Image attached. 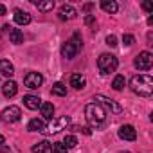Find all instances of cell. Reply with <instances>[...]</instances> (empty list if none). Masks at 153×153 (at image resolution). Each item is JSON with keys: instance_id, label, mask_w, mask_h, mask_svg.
<instances>
[{"instance_id": "5bb4252c", "label": "cell", "mask_w": 153, "mask_h": 153, "mask_svg": "<svg viewBox=\"0 0 153 153\" xmlns=\"http://www.w3.org/2000/svg\"><path fill=\"white\" fill-rule=\"evenodd\" d=\"M13 18H15V22H16L18 25H27V24H31V15L25 13V11H22V9H16Z\"/></svg>"}, {"instance_id": "2e32d148", "label": "cell", "mask_w": 153, "mask_h": 153, "mask_svg": "<svg viewBox=\"0 0 153 153\" xmlns=\"http://www.w3.org/2000/svg\"><path fill=\"white\" fill-rule=\"evenodd\" d=\"M24 105L29 108V110H38L42 106V99L38 96H25L24 97Z\"/></svg>"}, {"instance_id": "5b68a950", "label": "cell", "mask_w": 153, "mask_h": 153, "mask_svg": "<svg viewBox=\"0 0 153 153\" xmlns=\"http://www.w3.org/2000/svg\"><path fill=\"white\" fill-rule=\"evenodd\" d=\"M0 117H2V121H4V123H18V121H20V117H22V110H20L18 106L11 105V106H7V108H4V110H2Z\"/></svg>"}, {"instance_id": "3957f363", "label": "cell", "mask_w": 153, "mask_h": 153, "mask_svg": "<svg viewBox=\"0 0 153 153\" xmlns=\"http://www.w3.org/2000/svg\"><path fill=\"white\" fill-rule=\"evenodd\" d=\"M117 65H119V61H117V58H115L114 54L105 52V54H101V56L97 58V68H99V72H101L103 76H108V74L115 72Z\"/></svg>"}, {"instance_id": "d6986e66", "label": "cell", "mask_w": 153, "mask_h": 153, "mask_svg": "<svg viewBox=\"0 0 153 153\" xmlns=\"http://www.w3.org/2000/svg\"><path fill=\"white\" fill-rule=\"evenodd\" d=\"M9 40H11V43L20 45V43H24V33H22L20 29H13V27H9Z\"/></svg>"}, {"instance_id": "ac0fdd59", "label": "cell", "mask_w": 153, "mask_h": 153, "mask_svg": "<svg viewBox=\"0 0 153 153\" xmlns=\"http://www.w3.org/2000/svg\"><path fill=\"white\" fill-rule=\"evenodd\" d=\"M0 74L2 76H7V78H11V76L15 74V67L11 61L7 59H0Z\"/></svg>"}, {"instance_id": "30bf717a", "label": "cell", "mask_w": 153, "mask_h": 153, "mask_svg": "<svg viewBox=\"0 0 153 153\" xmlns=\"http://www.w3.org/2000/svg\"><path fill=\"white\" fill-rule=\"evenodd\" d=\"M79 51L74 47V43L68 40V42H65L63 43V47H61V56L65 58V59H72V58H76V54H78Z\"/></svg>"}, {"instance_id": "f546056e", "label": "cell", "mask_w": 153, "mask_h": 153, "mask_svg": "<svg viewBox=\"0 0 153 153\" xmlns=\"http://www.w3.org/2000/svg\"><path fill=\"white\" fill-rule=\"evenodd\" d=\"M106 45L115 47V45H117V38H115L114 34H108V36H106Z\"/></svg>"}, {"instance_id": "603a6c76", "label": "cell", "mask_w": 153, "mask_h": 153, "mask_svg": "<svg viewBox=\"0 0 153 153\" xmlns=\"http://www.w3.org/2000/svg\"><path fill=\"white\" fill-rule=\"evenodd\" d=\"M52 94L54 96H59V97H63V96H67V87L63 85V83H54L52 85Z\"/></svg>"}, {"instance_id": "52a82bcc", "label": "cell", "mask_w": 153, "mask_h": 153, "mask_svg": "<svg viewBox=\"0 0 153 153\" xmlns=\"http://www.w3.org/2000/svg\"><path fill=\"white\" fill-rule=\"evenodd\" d=\"M24 83H25V87L27 88H40L42 85H43V76L40 74V72H29L25 78H24Z\"/></svg>"}, {"instance_id": "277c9868", "label": "cell", "mask_w": 153, "mask_h": 153, "mask_svg": "<svg viewBox=\"0 0 153 153\" xmlns=\"http://www.w3.org/2000/svg\"><path fill=\"white\" fill-rule=\"evenodd\" d=\"M133 63H135V67L139 70H149L151 65H153V54L148 52V51H142V52H139L135 56V61Z\"/></svg>"}, {"instance_id": "6da1fadb", "label": "cell", "mask_w": 153, "mask_h": 153, "mask_svg": "<svg viewBox=\"0 0 153 153\" xmlns=\"http://www.w3.org/2000/svg\"><path fill=\"white\" fill-rule=\"evenodd\" d=\"M130 88L140 96V97H149L153 94V78L149 74H139L133 76L131 81H130Z\"/></svg>"}, {"instance_id": "f1b7e54d", "label": "cell", "mask_w": 153, "mask_h": 153, "mask_svg": "<svg viewBox=\"0 0 153 153\" xmlns=\"http://www.w3.org/2000/svg\"><path fill=\"white\" fill-rule=\"evenodd\" d=\"M85 24H87V25H94V31H96V16L87 15V16H85Z\"/></svg>"}, {"instance_id": "8992f818", "label": "cell", "mask_w": 153, "mask_h": 153, "mask_svg": "<svg viewBox=\"0 0 153 153\" xmlns=\"http://www.w3.org/2000/svg\"><path fill=\"white\" fill-rule=\"evenodd\" d=\"M68 123H70V119H68L67 115H61V117H58V119H52L51 124L45 128L43 133H58V131H61L65 126H68Z\"/></svg>"}, {"instance_id": "e0dca14e", "label": "cell", "mask_w": 153, "mask_h": 153, "mask_svg": "<svg viewBox=\"0 0 153 153\" xmlns=\"http://www.w3.org/2000/svg\"><path fill=\"white\" fill-rule=\"evenodd\" d=\"M33 153H52V144L49 140H42V142H36L33 146Z\"/></svg>"}, {"instance_id": "d4e9b609", "label": "cell", "mask_w": 153, "mask_h": 153, "mask_svg": "<svg viewBox=\"0 0 153 153\" xmlns=\"http://www.w3.org/2000/svg\"><path fill=\"white\" fill-rule=\"evenodd\" d=\"M63 144H65V148H67V149H68V148H76V146H78V139H76L74 135H65Z\"/></svg>"}, {"instance_id": "4fadbf2b", "label": "cell", "mask_w": 153, "mask_h": 153, "mask_svg": "<svg viewBox=\"0 0 153 153\" xmlns=\"http://www.w3.org/2000/svg\"><path fill=\"white\" fill-rule=\"evenodd\" d=\"M85 85H87L85 76H81V74H72V76H70V87H74L76 90L85 88Z\"/></svg>"}, {"instance_id": "9c48e42d", "label": "cell", "mask_w": 153, "mask_h": 153, "mask_svg": "<svg viewBox=\"0 0 153 153\" xmlns=\"http://www.w3.org/2000/svg\"><path fill=\"white\" fill-rule=\"evenodd\" d=\"M119 137L123 140H135L137 139V131H135V128L131 124H124V126L119 128Z\"/></svg>"}, {"instance_id": "7c38bea8", "label": "cell", "mask_w": 153, "mask_h": 153, "mask_svg": "<svg viewBox=\"0 0 153 153\" xmlns=\"http://www.w3.org/2000/svg\"><path fill=\"white\" fill-rule=\"evenodd\" d=\"M47 128L45 121L43 119H31L29 124H27V131H38V133H43Z\"/></svg>"}, {"instance_id": "ba28073f", "label": "cell", "mask_w": 153, "mask_h": 153, "mask_svg": "<svg viewBox=\"0 0 153 153\" xmlns=\"http://www.w3.org/2000/svg\"><path fill=\"white\" fill-rule=\"evenodd\" d=\"M96 101H99L97 105L106 106L112 114H121V112H123V106H121L119 103H115L114 99H110V97H105V96H96Z\"/></svg>"}, {"instance_id": "7a4b0ae2", "label": "cell", "mask_w": 153, "mask_h": 153, "mask_svg": "<svg viewBox=\"0 0 153 153\" xmlns=\"http://www.w3.org/2000/svg\"><path fill=\"white\" fill-rule=\"evenodd\" d=\"M85 117H87V121H88L90 126L99 128L106 121V110L101 105H97V103H88L85 106Z\"/></svg>"}, {"instance_id": "484cf974", "label": "cell", "mask_w": 153, "mask_h": 153, "mask_svg": "<svg viewBox=\"0 0 153 153\" xmlns=\"http://www.w3.org/2000/svg\"><path fill=\"white\" fill-rule=\"evenodd\" d=\"M70 42L74 43V47L78 49V51H81V47H83V40H81V34H79V33H74V36H72Z\"/></svg>"}, {"instance_id": "cb8c5ba5", "label": "cell", "mask_w": 153, "mask_h": 153, "mask_svg": "<svg viewBox=\"0 0 153 153\" xmlns=\"http://www.w3.org/2000/svg\"><path fill=\"white\" fill-rule=\"evenodd\" d=\"M124 85H126V79H124V76H115L114 78V81H112V87H114V90H123L124 88Z\"/></svg>"}, {"instance_id": "d6a6232c", "label": "cell", "mask_w": 153, "mask_h": 153, "mask_svg": "<svg viewBox=\"0 0 153 153\" xmlns=\"http://www.w3.org/2000/svg\"><path fill=\"white\" fill-rule=\"evenodd\" d=\"M6 11H7L6 6H4V4H0V15H6Z\"/></svg>"}, {"instance_id": "44dd1931", "label": "cell", "mask_w": 153, "mask_h": 153, "mask_svg": "<svg viewBox=\"0 0 153 153\" xmlns=\"http://www.w3.org/2000/svg\"><path fill=\"white\" fill-rule=\"evenodd\" d=\"M40 110H42V115H43V119H49V121H52V115H54V105H52V103H42Z\"/></svg>"}, {"instance_id": "4dcf8cb0", "label": "cell", "mask_w": 153, "mask_h": 153, "mask_svg": "<svg viewBox=\"0 0 153 153\" xmlns=\"http://www.w3.org/2000/svg\"><path fill=\"white\" fill-rule=\"evenodd\" d=\"M142 9H144V11H148V13H149V11H151V9H153V7H151V4H149V2H144V4H142Z\"/></svg>"}, {"instance_id": "83f0119b", "label": "cell", "mask_w": 153, "mask_h": 153, "mask_svg": "<svg viewBox=\"0 0 153 153\" xmlns=\"http://www.w3.org/2000/svg\"><path fill=\"white\" fill-rule=\"evenodd\" d=\"M123 43H124L126 47H130V45L135 43V38H133L131 34H124V36H123Z\"/></svg>"}, {"instance_id": "7402d4cb", "label": "cell", "mask_w": 153, "mask_h": 153, "mask_svg": "<svg viewBox=\"0 0 153 153\" xmlns=\"http://www.w3.org/2000/svg\"><path fill=\"white\" fill-rule=\"evenodd\" d=\"M33 4L40 11H52L54 9V0H47V2H38V0H33Z\"/></svg>"}, {"instance_id": "4316f807", "label": "cell", "mask_w": 153, "mask_h": 153, "mask_svg": "<svg viewBox=\"0 0 153 153\" xmlns=\"http://www.w3.org/2000/svg\"><path fill=\"white\" fill-rule=\"evenodd\" d=\"M52 153H67V148L63 142H54L52 144Z\"/></svg>"}, {"instance_id": "8fae6325", "label": "cell", "mask_w": 153, "mask_h": 153, "mask_svg": "<svg viewBox=\"0 0 153 153\" xmlns=\"http://www.w3.org/2000/svg\"><path fill=\"white\" fill-rule=\"evenodd\" d=\"M76 15H78V11L68 4H63L59 7V18L61 20H72V18H76Z\"/></svg>"}, {"instance_id": "9a60e30c", "label": "cell", "mask_w": 153, "mask_h": 153, "mask_svg": "<svg viewBox=\"0 0 153 153\" xmlns=\"http://www.w3.org/2000/svg\"><path fill=\"white\" fill-rule=\"evenodd\" d=\"M2 92H4V96H6L7 99H9V97H15L16 92H18V85H16L15 81H6L4 87H2Z\"/></svg>"}, {"instance_id": "ffe728a7", "label": "cell", "mask_w": 153, "mask_h": 153, "mask_svg": "<svg viewBox=\"0 0 153 153\" xmlns=\"http://www.w3.org/2000/svg\"><path fill=\"white\" fill-rule=\"evenodd\" d=\"M101 9L110 13V15H115L119 6H117V2H114V0H103V2H101Z\"/></svg>"}, {"instance_id": "1f68e13d", "label": "cell", "mask_w": 153, "mask_h": 153, "mask_svg": "<svg viewBox=\"0 0 153 153\" xmlns=\"http://www.w3.org/2000/svg\"><path fill=\"white\" fill-rule=\"evenodd\" d=\"M92 7H94V4H85V6H83V11H90Z\"/></svg>"}, {"instance_id": "836d02e7", "label": "cell", "mask_w": 153, "mask_h": 153, "mask_svg": "<svg viewBox=\"0 0 153 153\" xmlns=\"http://www.w3.org/2000/svg\"><path fill=\"white\" fill-rule=\"evenodd\" d=\"M4 142H6V139H4V135H2V133H0V146H2Z\"/></svg>"}]
</instances>
